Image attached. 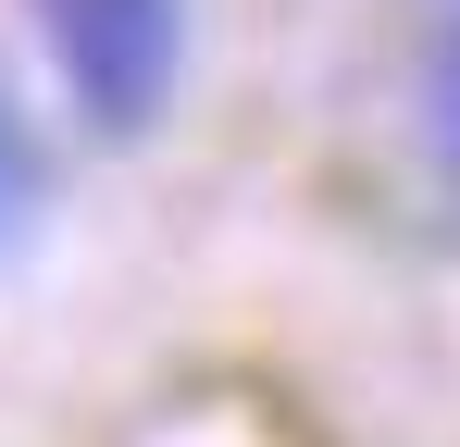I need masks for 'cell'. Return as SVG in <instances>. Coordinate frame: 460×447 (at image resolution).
<instances>
[{"label":"cell","instance_id":"obj_2","mask_svg":"<svg viewBox=\"0 0 460 447\" xmlns=\"http://www.w3.org/2000/svg\"><path fill=\"white\" fill-rule=\"evenodd\" d=\"M38 199H50V162H38V137H25V112L0 100V249L38 224Z\"/></svg>","mask_w":460,"mask_h":447},{"label":"cell","instance_id":"obj_1","mask_svg":"<svg viewBox=\"0 0 460 447\" xmlns=\"http://www.w3.org/2000/svg\"><path fill=\"white\" fill-rule=\"evenodd\" d=\"M25 13H38L63 87L87 100V125H112V137H137L187 63V0H25Z\"/></svg>","mask_w":460,"mask_h":447},{"label":"cell","instance_id":"obj_3","mask_svg":"<svg viewBox=\"0 0 460 447\" xmlns=\"http://www.w3.org/2000/svg\"><path fill=\"white\" fill-rule=\"evenodd\" d=\"M423 125H436V149L460 162V25H448V50H436V74H423Z\"/></svg>","mask_w":460,"mask_h":447}]
</instances>
